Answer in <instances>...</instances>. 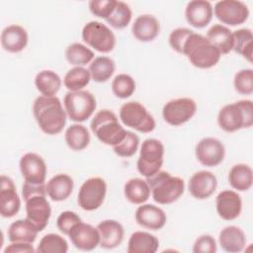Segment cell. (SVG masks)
Returning <instances> with one entry per match:
<instances>
[{
	"label": "cell",
	"instance_id": "6da1fadb",
	"mask_svg": "<svg viewBox=\"0 0 253 253\" xmlns=\"http://www.w3.org/2000/svg\"><path fill=\"white\" fill-rule=\"evenodd\" d=\"M33 114L39 127L45 134H57L65 126L67 115L56 96H39L34 101Z\"/></svg>",
	"mask_w": 253,
	"mask_h": 253
},
{
	"label": "cell",
	"instance_id": "7a4b0ae2",
	"mask_svg": "<svg viewBox=\"0 0 253 253\" xmlns=\"http://www.w3.org/2000/svg\"><path fill=\"white\" fill-rule=\"evenodd\" d=\"M182 54L197 68L207 69L213 67L220 59V52L208 41V39L194 31L186 40Z\"/></svg>",
	"mask_w": 253,
	"mask_h": 253
},
{
	"label": "cell",
	"instance_id": "3957f363",
	"mask_svg": "<svg viewBox=\"0 0 253 253\" xmlns=\"http://www.w3.org/2000/svg\"><path fill=\"white\" fill-rule=\"evenodd\" d=\"M152 199L159 205H169L180 199L185 191L184 180L172 176L167 171L160 170L151 177L146 178Z\"/></svg>",
	"mask_w": 253,
	"mask_h": 253
},
{
	"label": "cell",
	"instance_id": "277c9868",
	"mask_svg": "<svg viewBox=\"0 0 253 253\" xmlns=\"http://www.w3.org/2000/svg\"><path fill=\"white\" fill-rule=\"evenodd\" d=\"M217 124L225 132L248 128L253 125V104L251 100H239L223 106L217 115Z\"/></svg>",
	"mask_w": 253,
	"mask_h": 253
},
{
	"label": "cell",
	"instance_id": "5b68a950",
	"mask_svg": "<svg viewBox=\"0 0 253 253\" xmlns=\"http://www.w3.org/2000/svg\"><path fill=\"white\" fill-rule=\"evenodd\" d=\"M90 128L102 143L110 146L120 143L126 133L116 114L107 109L100 110L95 114L90 123Z\"/></svg>",
	"mask_w": 253,
	"mask_h": 253
},
{
	"label": "cell",
	"instance_id": "8992f818",
	"mask_svg": "<svg viewBox=\"0 0 253 253\" xmlns=\"http://www.w3.org/2000/svg\"><path fill=\"white\" fill-rule=\"evenodd\" d=\"M63 106L67 117L80 124L93 115L97 102L94 95L87 90L68 91L64 96Z\"/></svg>",
	"mask_w": 253,
	"mask_h": 253
},
{
	"label": "cell",
	"instance_id": "52a82bcc",
	"mask_svg": "<svg viewBox=\"0 0 253 253\" xmlns=\"http://www.w3.org/2000/svg\"><path fill=\"white\" fill-rule=\"evenodd\" d=\"M119 116L121 122L126 126L142 133L151 132L156 126L153 116L142 104L136 101H129L123 104Z\"/></svg>",
	"mask_w": 253,
	"mask_h": 253
},
{
	"label": "cell",
	"instance_id": "ba28073f",
	"mask_svg": "<svg viewBox=\"0 0 253 253\" xmlns=\"http://www.w3.org/2000/svg\"><path fill=\"white\" fill-rule=\"evenodd\" d=\"M164 161V145L156 138L145 139L139 150L136 162L137 171L145 178L151 177L161 170Z\"/></svg>",
	"mask_w": 253,
	"mask_h": 253
},
{
	"label": "cell",
	"instance_id": "9c48e42d",
	"mask_svg": "<svg viewBox=\"0 0 253 253\" xmlns=\"http://www.w3.org/2000/svg\"><path fill=\"white\" fill-rule=\"evenodd\" d=\"M82 40L95 50L103 53L112 51L116 46V36L105 24L91 21L82 29Z\"/></svg>",
	"mask_w": 253,
	"mask_h": 253
},
{
	"label": "cell",
	"instance_id": "30bf717a",
	"mask_svg": "<svg viewBox=\"0 0 253 253\" xmlns=\"http://www.w3.org/2000/svg\"><path fill=\"white\" fill-rule=\"evenodd\" d=\"M106 194L107 184L105 180L101 177H91L81 185L77 195V203L82 210L92 211L103 205Z\"/></svg>",
	"mask_w": 253,
	"mask_h": 253
},
{
	"label": "cell",
	"instance_id": "8fae6325",
	"mask_svg": "<svg viewBox=\"0 0 253 253\" xmlns=\"http://www.w3.org/2000/svg\"><path fill=\"white\" fill-rule=\"evenodd\" d=\"M197 112L196 102L188 97L172 99L162 109L164 121L173 126H181L189 122Z\"/></svg>",
	"mask_w": 253,
	"mask_h": 253
},
{
	"label": "cell",
	"instance_id": "7c38bea8",
	"mask_svg": "<svg viewBox=\"0 0 253 253\" xmlns=\"http://www.w3.org/2000/svg\"><path fill=\"white\" fill-rule=\"evenodd\" d=\"M215 17L228 26H238L245 23L249 17V9L242 1L221 0L214 4Z\"/></svg>",
	"mask_w": 253,
	"mask_h": 253
},
{
	"label": "cell",
	"instance_id": "4fadbf2b",
	"mask_svg": "<svg viewBox=\"0 0 253 253\" xmlns=\"http://www.w3.org/2000/svg\"><path fill=\"white\" fill-rule=\"evenodd\" d=\"M197 160L206 167H215L220 164L225 156L223 143L215 137H204L196 145Z\"/></svg>",
	"mask_w": 253,
	"mask_h": 253
},
{
	"label": "cell",
	"instance_id": "5bb4252c",
	"mask_svg": "<svg viewBox=\"0 0 253 253\" xmlns=\"http://www.w3.org/2000/svg\"><path fill=\"white\" fill-rule=\"evenodd\" d=\"M46 195H35L26 203V218L29 219L39 231L45 228L51 215V208L45 198Z\"/></svg>",
	"mask_w": 253,
	"mask_h": 253
},
{
	"label": "cell",
	"instance_id": "9a60e30c",
	"mask_svg": "<svg viewBox=\"0 0 253 253\" xmlns=\"http://www.w3.org/2000/svg\"><path fill=\"white\" fill-rule=\"evenodd\" d=\"M21 174L25 182L42 184L45 181L46 164L42 156L35 152L25 153L19 162Z\"/></svg>",
	"mask_w": 253,
	"mask_h": 253
},
{
	"label": "cell",
	"instance_id": "2e32d148",
	"mask_svg": "<svg viewBox=\"0 0 253 253\" xmlns=\"http://www.w3.org/2000/svg\"><path fill=\"white\" fill-rule=\"evenodd\" d=\"M68 237L72 244L82 251H92L100 244V235L97 227L82 220L73 226Z\"/></svg>",
	"mask_w": 253,
	"mask_h": 253
},
{
	"label": "cell",
	"instance_id": "e0dca14e",
	"mask_svg": "<svg viewBox=\"0 0 253 253\" xmlns=\"http://www.w3.org/2000/svg\"><path fill=\"white\" fill-rule=\"evenodd\" d=\"M21 208V200L16 191L13 180L6 176H1L0 188V213L3 217L16 215Z\"/></svg>",
	"mask_w": 253,
	"mask_h": 253
},
{
	"label": "cell",
	"instance_id": "ac0fdd59",
	"mask_svg": "<svg viewBox=\"0 0 253 253\" xmlns=\"http://www.w3.org/2000/svg\"><path fill=\"white\" fill-rule=\"evenodd\" d=\"M217 179L213 173L202 170L194 173L188 184L190 194L198 200L210 198L216 190Z\"/></svg>",
	"mask_w": 253,
	"mask_h": 253
},
{
	"label": "cell",
	"instance_id": "d6986e66",
	"mask_svg": "<svg viewBox=\"0 0 253 253\" xmlns=\"http://www.w3.org/2000/svg\"><path fill=\"white\" fill-rule=\"evenodd\" d=\"M215 209L220 218L224 220H233L241 213V197L235 191L223 190L215 198Z\"/></svg>",
	"mask_w": 253,
	"mask_h": 253
},
{
	"label": "cell",
	"instance_id": "ffe728a7",
	"mask_svg": "<svg viewBox=\"0 0 253 253\" xmlns=\"http://www.w3.org/2000/svg\"><path fill=\"white\" fill-rule=\"evenodd\" d=\"M134 217L137 224L150 230L161 229L167 221L165 211L161 208L151 204H142L139 206L135 211Z\"/></svg>",
	"mask_w": 253,
	"mask_h": 253
},
{
	"label": "cell",
	"instance_id": "44dd1931",
	"mask_svg": "<svg viewBox=\"0 0 253 253\" xmlns=\"http://www.w3.org/2000/svg\"><path fill=\"white\" fill-rule=\"evenodd\" d=\"M212 16V5L206 0L190 1L185 9V18L187 22L197 29L207 27L211 23Z\"/></svg>",
	"mask_w": 253,
	"mask_h": 253
},
{
	"label": "cell",
	"instance_id": "7402d4cb",
	"mask_svg": "<svg viewBox=\"0 0 253 253\" xmlns=\"http://www.w3.org/2000/svg\"><path fill=\"white\" fill-rule=\"evenodd\" d=\"M28 42V33L20 25H9L6 28H4L1 33V45L8 52H21L26 48Z\"/></svg>",
	"mask_w": 253,
	"mask_h": 253
},
{
	"label": "cell",
	"instance_id": "603a6c76",
	"mask_svg": "<svg viewBox=\"0 0 253 253\" xmlns=\"http://www.w3.org/2000/svg\"><path fill=\"white\" fill-rule=\"evenodd\" d=\"M97 229L100 235V246L105 249L118 247L125 235L124 226L115 219H105L98 223Z\"/></svg>",
	"mask_w": 253,
	"mask_h": 253
},
{
	"label": "cell",
	"instance_id": "cb8c5ba5",
	"mask_svg": "<svg viewBox=\"0 0 253 253\" xmlns=\"http://www.w3.org/2000/svg\"><path fill=\"white\" fill-rule=\"evenodd\" d=\"M160 32L159 21L152 15L143 14L135 18L131 26L132 36L139 42L153 41Z\"/></svg>",
	"mask_w": 253,
	"mask_h": 253
},
{
	"label": "cell",
	"instance_id": "d4e9b609",
	"mask_svg": "<svg viewBox=\"0 0 253 253\" xmlns=\"http://www.w3.org/2000/svg\"><path fill=\"white\" fill-rule=\"evenodd\" d=\"M74 188L73 179L67 174H56L45 184L46 195L53 202L65 201L72 193Z\"/></svg>",
	"mask_w": 253,
	"mask_h": 253
},
{
	"label": "cell",
	"instance_id": "484cf974",
	"mask_svg": "<svg viewBox=\"0 0 253 253\" xmlns=\"http://www.w3.org/2000/svg\"><path fill=\"white\" fill-rule=\"evenodd\" d=\"M218 243L226 252H241L246 245V235L240 227L228 225L220 230L218 235Z\"/></svg>",
	"mask_w": 253,
	"mask_h": 253
},
{
	"label": "cell",
	"instance_id": "4316f807",
	"mask_svg": "<svg viewBox=\"0 0 253 253\" xmlns=\"http://www.w3.org/2000/svg\"><path fill=\"white\" fill-rule=\"evenodd\" d=\"M206 38L220 52V54H227L232 50V32L223 25L216 24L211 26L208 30Z\"/></svg>",
	"mask_w": 253,
	"mask_h": 253
},
{
	"label": "cell",
	"instance_id": "83f0119b",
	"mask_svg": "<svg viewBox=\"0 0 253 253\" xmlns=\"http://www.w3.org/2000/svg\"><path fill=\"white\" fill-rule=\"evenodd\" d=\"M159 247L158 238L146 231H134L127 242L128 253H155Z\"/></svg>",
	"mask_w": 253,
	"mask_h": 253
},
{
	"label": "cell",
	"instance_id": "f1b7e54d",
	"mask_svg": "<svg viewBox=\"0 0 253 253\" xmlns=\"http://www.w3.org/2000/svg\"><path fill=\"white\" fill-rule=\"evenodd\" d=\"M40 231L27 218L12 222L8 228V239L10 242L34 243Z\"/></svg>",
	"mask_w": 253,
	"mask_h": 253
},
{
	"label": "cell",
	"instance_id": "f546056e",
	"mask_svg": "<svg viewBox=\"0 0 253 253\" xmlns=\"http://www.w3.org/2000/svg\"><path fill=\"white\" fill-rule=\"evenodd\" d=\"M150 188L146 180L141 178H131L125 183V198L133 205H142L150 197Z\"/></svg>",
	"mask_w": 253,
	"mask_h": 253
},
{
	"label": "cell",
	"instance_id": "4dcf8cb0",
	"mask_svg": "<svg viewBox=\"0 0 253 253\" xmlns=\"http://www.w3.org/2000/svg\"><path fill=\"white\" fill-rule=\"evenodd\" d=\"M228 182L234 190L248 191L253 184L252 168L244 163L233 165L228 172Z\"/></svg>",
	"mask_w": 253,
	"mask_h": 253
},
{
	"label": "cell",
	"instance_id": "1f68e13d",
	"mask_svg": "<svg viewBox=\"0 0 253 253\" xmlns=\"http://www.w3.org/2000/svg\"><path fill=\"white\" fill-rule=\"evenodd\" d=\"M64 139L70 149L74 151H81L89 145L90 133L85 126L76 123L66 128Z\"/></svg>",
	"mask_w": 253,
	"mask_h": 253
},
{
	"label": "cell",
	"instance_id": "d6a6232c",
	"mask_svg": "<svg viewBox=\"0 0 253 253\" xmlns=\"http://www.w3.org/2000/svg\"><path fill=\"white\" fill-rule=\"evenodd\" d=\"M35 86L42 96H55L61 87V79L52 70H42L35 77Z\"/></svg>",
	"mask_w": 253,
	"mask_h": 253
},
{
	"label": "cell",
	"instance_id": "836d02e7",
	"mask_svg": "<svg viewBox=\"0 0 253 253\" xmlns=\"http://www.w3.org/2000/svg\"><path fill=\"white\" fill-rule=\"evenodd\" d=\"M116 69L115 61L108 56L95 57L89 64V72L91 79L98 83L108 81L114 74Z\"/></svg>",
	"mask_w": 253,
	"mask_h": 253
},
{
	"label": "cell",
	"instance_id": "e575fe53",
	"mask_svg": "<svg viewBox=\"0 0 253 253\" xmlns=\"http://www.w3.org/2000/svg\"><path fill=\"white\" fill-rule=\"evenodd\" d=\"M66 60L74 66H83L91 63L94 59V51L80 42L69 44L64 52Z\"/></svg>",
	"mask_w": 253,
	"mask_h": 253
},
{
	"label": "cell",
	"instance_id": "d590c367",
	"mask_svg": "<svg viewBox=\"0 0 253 253\" xmlns=\"http://www.w3.org/2000/svg\"><path fill=\"white\" fill-rule=\"evenodd\" d=\"M233 46L232 50L246 58L249 62L252 61V43L253 35L250 29L244 28L232 32Z\"/></svg>",
	"mask_w": 253,
	"mask_h": 253
},
{
	"label": "cell",
	"instance_id": "8d00e7d4",
	"mask_svg": "<svg viewBox=\"0 0 253 253\" xmlns=\"http://www.w3.org/2000/svg\"><path fill=\"white\" fill-rule=\"evenodd\" d=\"M91 75L87 68L74 66L69 69L63 78V84L69 91L83 90L90 82Z\"/></svg>",
	"mask_w": 253,
	"mask_h": 253
},
{
	"label": "cell",
	"instance_id": "74e56055",
	"mask_svg": "<svg viewBox=\"0 0 253 253\" xmlns=\"http://www.w3.org/2000/svg\"><path fill=\"white\" fill-rule=\"evenodd\" d=\"M36 251L38 253H66L68 251V243L61 235L48 233L40 240Z\"/></svg>",
	"mask_w": 253,
	"mask_h": 253
},
{
	"label": "cell",
	"instance_id": "f35d334b",
	"mask_svg": "<svg viewBox=\"0 0 253 253\" xmlns=\"http://www.w3.org/2000/svg\"><path fill=\"white\" fill-rule=\"evenodd\" d=\"M132 17V12L129 6L123 2L117 1L115 8L111 15L105 20L114 29H125L130 23Z\"/></svg>",
	"mask_w": 253,
	"mask_h": 253
},
{
	"label": "cell",
	"instance_id": "ab89813d",
	"mask_svg": "<svg viewBox=\"0 0 253 253\" xmlns=\"http://www.w3.org/2000/svg\"><path fill=\"white\" fill-rule=\"evenodd\" d=\"M134 91L135 81L128 74H118L112 81V92L116 97L120 99H126L130 97Z\"/></svg>",
	"mask_w": 253,
	"mask_h": 253
},
{
	"label": "cell",
	"instance_id": "60d3db41",
	"mask_svg": "<svg viewBox=\"0 0 253 253\" xmlns=\"http://www.w3.org/2000/svg\"><path fill=\"white\" fill-rule=\"evenodd\" d=\"M139 146V137L132 131L126 130L125 138L115 146H113L114 152L120 157H131L133 156Z\"/></svg>",
	"mask_w": 253,
	"mask_h": 253
},
{
	"label": "cell",
	"instance_id": "b9f144b4",
	"mask_svg": "<svg viewBox=\"0 0 253 253\" xmlns=\"http://www.w3.org/2000/svg\"><path fill=\"white\" fill-rule=\"evenodd\" d=\"M233 86L237 93L250 95L253 92V70L251 68L241 69L235 73Z\"/></svg>",
	"mask_w": 253,
	"mask_h": 253
},
{
	"label": "cell",
	"instance_id": "7bdbcfd3",
	"mask_svg": "<svg viewBox=\"0 0 253 253\" xmlns=\"http://www.w3.org/2000/svg\"><path fill=\"white\" fill-rule=\"evenodd\" d=\"M117 0H91L89 1V10L96 17L106 20L113 12Z\"/></svg>",
	"mask_w": 253,
	"mask_h": 253
},
{
	"label": "cell",
	"instance_id": "ee69618b",
	"mask_svg": "<svg viewBox=\"0 0 253 253\" xmlns=\"http://www.w3.org/2000/svg\"><path fill=\"white\" fill-rule=\"evenodd\" d=\"M80 221L81 218L76 212L71 211H64L58 215L56 219V226L60 232L68 235L73 226Z\"/></svg>",
	"mask_w": 253,
	"mask_h": 253
},
{
	"label": "cell",
	"instance_id": "f6af8a7d",
	"mask_svg": "<svg viewBox=\"0 0 253 253\" xmlns=\"http://www.w3.org/2000/svg\"><path fill=\"white\" fill-rule=\"evenodd\" d=\"M193 31L188 28H176L174 29L170 35H169V44L170 46L177 51L178 53L182 54L183 45L188 39V37L191 35Z\"/></svg>",
	"mask_w": 253,
	"mask_h": 253
},
{
	"label": "cell",
	"instance_id": "bcb514c9",
	"mask_svg": "<svg viewBox=\"0 0 253 253\" xmlns=\"http://www.w3.org/2000/svg\"><path fill=\"white\" fill-rule=\"evenodd\" d=\"M216 249V241L210 234L201 235L196 239L193 245L194 253H214Z\"/></svg>",
	"mask_w": 253,
	"mask_h": 253
},
{
	"label": "cell",
	"instance_id": "7dc6e473",
	"mask_svg": "<svg viewBox=\"0 0 253 253\" xmlns=\"http://www.w3.org/2000/svg\"><path fill=\"white\" fill-rule=\"evenodd\" d=\"M35 195H46L45 184H33L29 182H24L22 186V197L24 201L28 200L29 198Z\"/></svg>",
	"mask_w": 253,
	"mask_h": 253
},
{
	"label": "cell",
	"instance_id": "c3c4849f",
	"mask_svg": "<svg viewBox=\"0 0 253 253\" xmlns=\"http://www.w3.org/2000/svg\"><path fill=\"white\" fill-rule=\"evenodd\" d=\"M33 243H27V242H11V244L7 245V247L4 249L5 253H31L35 252Z\"/></svg>",
	"mask_w": 253,
	"mask_h": 253
}]
</instances>
